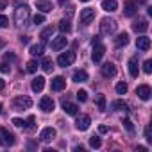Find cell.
<instances>
[{
	"instance_id": "44dd1931",
	"label": "cell",
	"mask_w": 152,
	"mask_h": 152,
	"mask_svg": "<svg viewBox=\"0 0 152 152\" xmlns=\"http://www.w3.org/2000/svg\"><path fill=\"white\" fill-rule=\"evenodd\" d=\"M136 47H138L140 50H148V48H150V38H147V36L136 38Z\"/></svg>"
},
{
	"instance_id": "603a6c76",
	"label": "cell",
	"mask_w": 152,
	"mask_h": 152,
	"mask_svg": "<svg viewBox=\"0 0 152 152\" xmlns=\"http://www.w3.org/2000/svg\"><path fill=\"white\" fill-rule=\"evenodd\" d=\"M72 79H73V83H86L88 81V73L84 70H77V72H73Z\"/></svg>"
},
{
	"instance_id": "cb8c5ba5",
	"label": "cell",
	"mask_w": 152,
	"mask_h": 152,
	"mask_svg": "<svg viewBox=\"0 0 152 152\" xmlns=\"http://www.w3.org/2000/svg\"><path fill=\"white\" fill-rule=\"evenodd\" d=\"M36 7H38L41 13H50V11H52V4L47 2V0H38V2H36Z\"/></svg>"
},
{
	"instance_id": "60d3db41",
	"label": "cell",
	"mask_w": 152,
	"mask_h": 152,
	"mask_svg": "<svg viewBox=\"0 0 152 152\" xmlns=\"http://www.w3.org/2000/svg\"><path fill=\"white\" fill-rule=\"evenodd\" d=\"M13 124H15V127H20V129H23V125H25V122L22 118H13Z\"/></svg>"
},
{
	"instance_id": "52a82bcc",
	"label": "cell",
	"mask_w": 152,
	"mask_h": 152,
	"mask_svg": "<svg viewBox=\"0 0 152 152\" xmlns=\"http://www.w3.org/2000/svg\"><path fill=\"white\" fill-rule=\"evenodd\" d=\"M138 13V6H136V2H134V0H125V2H124V15L125 16H134Z\"/></svg>"
},
{
	"instance_id": "2e32d148",
	"label": "cell",
	"mask_w": 152,
	"mask_h": 152,
	"mask_svg": "<svg viewBox=\"0 0 152 152\" xmlns=\"http://www.w3.org/2000/svg\"><path fill=\"white\" fill-rule=\"evenodd\" d=\"M138 73H140V66H138V57L132 56L129 59V75L131 77H138Z\"/></svg>"
},
{
	"instance_id": "5b68a950",
	"label": "cell",
	"mask_w": 152,
	"mask_h": 152,
	"mask_svg": "<svg viewBox=\"0 0 152 152\" xmlns=\"http://www.w3.org/2000/svg\"><path fill=\"white\" fill-rule=\"evenodd\" d=\"M93 20H95V9H91V7L81 9V23L83 25H90Z\"/></svg>"
},
{
	"instance_id": "484cf974",
	"label": "cell",
	"mask_w": 152,
	"mask_h": 152,
	"mask_svg": "<svg viewBox=\"0 0 152 152\" xmlns=\"http://www.w3.org/2000/svg\"><path fill=\"white\" fill-rule=\"evenodd\" d=\"M111 106H113L115 111H124V113L129 111V106H127V102H124V100H115Z\"/></svg>"
},
{
	"instance_id": "f35d334b",
	"label": "cell",
	"mask_w": 152,
	"mask_h": 152,
	"mask_svg": "<svg viewBox=\"0 0 152 152\" xmlns=\"http://www.w3.org/2000/svg\"><path fill=\"white\" fill-rule=\"evenodd\" d=\"M34 23H36V25H41V23H45V16H43L41 13H38V15L34 16Z\"/></svg>"
},
{
	"instance_id": "6da1fadb",
	"label": "cell",
	"mask_w": 152,
	"mask_h": 152,
	"mask_svg": "<svg viewBox=\"0 0 152 152\" xmlns=\"http://www.w3.org/2000/svg\"><path fill=\"white\" fill-rule=\"evenodd\" d=\"M29 18H31V9H29V6H18L16 11H15V23H16L18 27H23V25H27Z\"/></svg>"
},
{
	"instance_id": "8992f818",
	"label": "cell",
	"mask_w": 152,
	"mask_h": 152,
	"mask_svg": "<svg viewBox=\"0 0 152 152\" xmlns=\"http://www.w3.org/2000/svg\"><path fill=\"white\" fill-rule=\"evenodd\" d=\"M56 134H57V132H56L54 127H45V129L39 132V140H41L43 143H50V141L56 138Z\"/></svg>"
},
{
	"instance_id": "ee69618b",
	"label": "cell",
	"mask_w": 152,
	"mask_h": 152,
	"mask_svg": "<svg viewBox=\"0 0 152 152\" xmlns=\"http://www.w3.org/2000/svg\"><path fill=\"white\" fill-rule=\"evenodd\" d=\"M20 41H22L23 45H27V43H29V36H22V38H20Z\"/></svg>"
},
{
	"instance_id": "681fc988",
	"label": "cell",
	"mask_w": 152,
	"mask_h": 152,
	"mask_svg": "<svg viewBox=\"0 0 152 152\" xmlns=\"http://www.w3.org/2000/svg\"><path fill=\"white\" fill-rule=\"evenodd\" d=\"M4 47H6V41H4V39H0V48H4Z\"/></svg>"
},
{
	"instance_id": "836d02e7",
	"label": "cell",
	"mask_w": 152,
	"mask_h": 152,
	"mask_svg": "<svg viewBox=\"0 0 152 152\" xmlns=\"http://www.w3.org/2000/svg\"><path fill=\"white\" fill-rule=\"evenodd\" d=\"M77 100L79 102H86L88 100V91L86 90H79L77 91Z\"/></svg>"
},
{
	"instance_id": "d6a6232c",
	"label": "cell",
	"mask_w": 152,
	"mask_h": 152,
	"mask_svg": "<svg viewBox=\"0 0 152 152\" xmlns=\"http://www.w3.org/2000/svg\"><path fill=\"white\" fill-rule=\"evenodd\" d=\"M34 122H36V118H34V116H29L27 122H25V125H23V129H27V131H34Z\"/></svg>"
},
{
	"instance_id": "e575fe53",
	"label": "cell",
	"mask_w": 152,
	"mask_h": 152,
	"mask_svg": "<svg viewBox=\"0 0 152 152\" xmlns=\"http://www.w3.org/2000/svg\"><path fill=\"white\" fill-rule=\"evenodd\" d=\"M90 145H91L93 148H99V147L102 145V141H100L99 136H91V138H90Z\"/></svg>"
},
{
	"instance_id": "74e56055",
	"label": "cell",
	"mask_w": 152,
	"mask_h": 152,
	"mask_svg": "<svg viewBox=\"0 0 152 152\" xmlns=\"http://www.w3.org/2000/svg\"><path fill=\"white\" fill-rule=\"evenodd\" d=\"M7 25H9V20H7V16L0 15V29H6Z\"/></svg>"
},
{
	"instance_id": "9c48e42d",
	"label": "cell",
	"mask_w": 152,
	"mask_h": 152,
	"mask_svg": "<svg viewBox=\"0 0 152 152\" xmlns=\"http://www.w3.org/2000/svg\"><path fill=\"white\" fill-rule=\"evenodd\" d=\"M136 95H138L141 100H148L150 95H152V90H150L148 84H140V86L136 88Z\"/></svg>"
},
{
	"instance_id": "f1b7e54d",
	"label": "cell",
	"mask_w": 152,
	"mask_h": 152,
	"mask_svg": "<svg viewBox=\"0 0 152 152\" xmlns=\"http://www.w3.org/2000/svg\"><path fill=\"white\" fill-rule=\"evenodd\" d=\"M54 34V29L52 27H47V29H43L41 31V39L43 41H47V39H50V36Z\"/></svg>"
},
{
	"instance_id": "7dc6e473",
	"label": "cell",
	"mask_w": 152,
	"mask_h": 152,
	"mask_svg": "<svg viewBox=\"0 0 152 152\" xmlns=\"http://www.w3.org/2000/svg\"><path fill=\"white\" fill-rule=\"evenodd\" d=\"M73 150H75V152H83V150H84V147H75Z\"/></svg>"
},
{
	"instance_id": "83f0119b",
	"label": "cell",
	"mask_w": 152,
	"mask_h": 152,
	"mask_svg": "<svg viewBox=\"0 0 152 152\" xmlns=\"http://www.w3.org/2000/svg\"><path fill=\"white\" fill-rule=\"evenodd\" d=\"M41 68H43L45 72H52V68H54L52 59H50V57H43V61H41Z\"/></svg>"
},
{
	"instance_id": "7bdbcfd3",
	"label": "cell",
	"mask_w": 152,
	"mask_h": 152,
	"mask_svg": "<svg viewBox=\"0 0 152 152\" xmlns=\"http://www.w3.org/2000/svg\"><path fill=\"white\" fill-rule=\"evenodd\" d=\"M0 73H9V66L6 63H0Z\"/></svg>"
},
{
	"instance_id": "8d00e7d4",
	"label": "cell",
	"mask_w": 152,
	"mask_h": 152,
	"mask_svg": "<svg viewBox=\"0 0 152 152\" xmlns=\"http://www.w3.org/2000/svg\"><path fill=\"white\" fill-rule=\"evenodd\" d=\"M143 72H145V73H150V72H152V61H150V59H147V61L143 63Z\"/></svg>"
},
{
	"instance_id": "4316f807",
	"label": "cell",
	"mask_w": 152,
	"mask_h": 152,
	"mask_svg": "<svg viewBox=\"0 0 152 152\" xmlns=\"http://www.w3.org/2000/svg\"><path fill=\"white\" fill-rule=\"evenodd\" d=\"M59 31H61L63 34H68V32L72 31V25H70V22H68V20H61V22H59Z\"/></svg>"
},
{
	"instance_id": "30bf717a",
	"label": "cell",
	"mask_w": 152,
	"mask_h": 152,
	"mask_svg": "<svg viewBox=\"0 0 152 152\" xmlns=\"http://www.w3.org/2000/svg\"><path fill=\"white\" fill-rule=\"evenodd\" d=\"M54 107H56V104H54V100H52L50 97H43V99L39 100V109H41L43 113H52Z\"/></svg>"
},
{
	"instance_id": "4fadbf2b",
	"label": "cell",
	"mask_w": 152,
	"mask_h": 152,
	"mask_svg": "<svg viewBox=\"0 0 152 152\" xmlns=\"http://www.w3.org/2000/svg\"><path fill=\"white\" fill-rule=\"evenodd\" d=\"M100 72H102L104 77H115V75H116V66L113 63H104L100 66Z\"/></svg>"
},
{
	"instance_id": "f6af8a7d",
	"label": "cell",
	"mask_w": 152,
	"mask_h": 152,
	"mask_svg": "<svg viewBox=\"0 0 152 152\" xmlns=\"http://www.w3.org/2000/svg\"><path fill=\"white\" fill-rule=\"evenodd\" d=\"M99 132H100V134L107 132V127H106V125H100V127H99Z\"/></svg>"
},
{
	"instance_id": "1f68e13d",
	"label": "cell",
	"mask_w": 152,
	"mask_h": 152,
	"mask_svg": "<svg viewBox=\"0 0 152 152\" xmlns=\"http://www.w3.org/2000/svg\"><path fill=\"white\" fill-rule=\"evenodd\" d=\"M115 90H116L118 95H125V93H127V84H125V83H118Z\"/></svg>"
},
{
	"instance_id": "ffe728a7",
	"label": "cell",
	"mask_w": 152,
	"mask_h": 152,
	"mask_svg": "<svg viewBox=\"0 0 152 152\" xmlns=\"http://www.w3.org/2000/svg\"><path fill=\"white\" fill-rule=\"evenodd\" d=\"M129 43V34L127 32H122V34H118L116 38H115V47L116 48H122V47H125Z\"/></svg>"
},
{
	"instance_id": "d6986e66",
	"label": "cell",
	"mask_w": 152,
	"mask_h": 152,
	"mask_svg": "<svg viewBox=\"0 0 152 152\" xmlns=\"http://www.w3.org/2000/svg\"><path fill=\"white\" fill-rule=\"evenodd\" d=\"M31 88H32V91H34V93L43 91V88H45V77H34V79H32Z\"/></svg>"
},
{
	"instance_id": "9a60e30c",
	"label": "cell",
	"mask_w": 152,
	"mask_h": 152,
	"mask_svg": "<svg viewBox=\"0 0 152 152\" xmlns=\"http://www.w3.org/2000/svg\"><path fill=\"white\" fill-rule=\"evenodd\" d=\"M0 136H2V143L4 145H15V136H13V132H9L6 127H2L0 129Z\"/></svg>"
},
{
	"instance_id": "f5cc1de1",
	"label": "cell",
	"mask_w": 152,
	"mask_h": 152,
	"mask_svg": "<svg viewBox=\"0 0 152 152\" xmlns=\"http://www.w3.org/2000/svg\"><path fill=\"white\" fill-rule=\"evenodd\" d=\"M0 113H2V104H0Z\"/></svg>"
},
{
	"instance_id": "8fae6325",
	"label": "cell",
	"mask_w": 152,
	"mask_h": 152,
	"mask_svg": "<svg viewBox=\"0 0 152 152\" xmlns=\"http://www.w3.org/2000/svg\"><path fill=\"white\" fill-rule=\"evenodd\" d=\"M90 124H91L90 115H81L77 120H75V127H77L79 131H86V129L90 127Z\"/></svg>"
},
{
	"instance_id": "ac0fdd59",
	"label": "cell",
	"mask_w": 152,
	"mask_h": 152,
	"mask_svg": "<svg viewBox=\"0 0 152 152\" xmlns=\"http://www.w3.org/2000/svg\"><path fill=\"white\" fill-rule=\"evenodd\" d=\"M66 43H68V39H66L64 36H59V38H54V39H52L50 47H52V50H63V48L66 47Z\"/></svg>"
},
{
	"instance_id": "b9f144b4",
	"label": "cell",
	"mask_w": 152,
	"mask_h": 152,
	"mask_svg": "<svg viewBox=\"0 0 152 152\" xmlns=\"http://www.w3.org/2000/svg\"><path fill=\"white\" fill-rule=\"evenodd\" d=\"M4 59H6V61H16V56H15L13 52H7V54L4 56Z\"/></svg>"
},
{
	"instance_id": "5bb4252c",
	"label": "cell",
	"mask_w": 152,
	"mask_h": 152,
	"mask_svg": "<svg viewBox=\"0 0 152 152\" xmlns=\"http://www.w3.org/2000/svg\"><path fill=\"white\" fill-rule=\"evenodd\" d=\"M61 107H63V111H64L66 115H70V116H75V115H77V109H79L73 102H68V100H63V102H61Z\"/></svg>"
},
{
	"instance_id": "277c9868",
	"label": "cell",
	"mask_w": 152,
	"mask_h": 152,
	"mask_svg": "<svg viewBox=\"0 0 152 152\" xmlns=\"http://www.w3.org/2000/svg\"><path fill=\"white\" fill-rule=\"evenodd\" d=\"M73 61H75V52H63V54L57 57V64L63 66V68L73 64Z\"/></svg>"
},
{
	"instance_id": "7402d4cb",
	"label": "cell",
	"mask_w": 152,
	"mask_h": 152,
	"mask_svg": "<svg viewBox=\"0 0 152 152\" xmlns=\"http://www.w3.org/2000/svg\"><path fill=\"white\" fill-rule=\"evenodd\" d=\"M102 9L107 11V13H113L118 9V2L116 0H102Z\"/></svg>"
},
{
	"instance_id": "7c38bea8",
	"label": "cell",
	"mask_w": 152,
	"mask_h": 152,
	"mask_svg": "<svg viewBox=\"0 0 152 152\" xmlns=\"http://www.w3.org/2000/svg\"><path fill=\"white\" fill-rule=\"evenodd\" d=\"M50 88H52L54 91H63V90L66 88V79H64V77H61V75H57V77H54V79H52Z\"/></svg>"
},
{
	"instance_id": "7a4b0ae2",
	"label": "cell",
	"mask_w": 152,
	"mask_h": 152,
	"mask_svg": "<svg viewBox=\"0 0 152 152\" xmlns=\"http://www.w3.org/2000/svg\"><path fill=\"white\" fill-rule=\"evenodd\" d=\"M116 29H118L116 20H113V18H102L100 20V32L102 34H113Z\"/></svg>"
},
{
	"instance_id": "816d5d0a",
	"label": "cell",
	"mask_w": 152,
	"mask_h": 152,
	"mask_svg": "<svg viewBox=\"0 0 152 152\" xmlns=\"http://www.w3.org/2000/svg\"><path fill=\"white\" fill-rule=\"evenodd\" d=\"M81 2H90V0H81Z\"/></svg>"
},
{
	"instance_id": "f907efd6",
	"label": "cell",
	"mask_w": 152,
	"mask_h": 152,
	"mask_svg": "<svg viewBox=\"0 0 152 152\" xmlns=\"http://www.w3.org/2000/svg\"><path fill=\"white\" fill-rule=\"evenodd\" d=\"M57 2H59V4H61V6H64V4H66V2H68V0H57Z\"/></svg>"
},
{
	"instance_id": "ab89813d",
	"label": "cell",
	"mask_w": 152,
	"mask_h": 152,
	"mask_svg": "<svg viewBox=\"0 0 152 152\" xmlns=\"http://www.w3.org/2000/svg\"><path fill=\"white\" fill-rule=\"evenodd\" d=\"M145 140L147 141H152V129H150V125L145 127Z\"/></svg>"
},
{
	"instance_id": "d590c367",
	"label": "cell",
	"mask_w": 152,
	"mask_h": 152,
	"mask_svg": "<svg viewBox=\"0 0 152 152\" xmlns=\"http://www.w3.org/2000/svg\"><path fill=\"white\" fill-rule=\"evenodd\" d=\"M124 125H125V129L129 131V132H134V125H132V122L129 120V118H124V122H122Z\"/></svg>"
},
{
	"instance_id": "3957f363",
	"label": "cell",
	"mask_w": 152,
	"mask_h": 152,
	"mask_svg": "<svg viewBox=\"0 0 152 152\" xmlns=\"http://www.w3.org/2000/svg\"><path fill=\"white\" fill-rule=\"evenodd\" d=\"M31 106H32V100H31L29 97H25V95L16 97V99L13 100V109H15V111H23V109H29Z\"/></svg>"
},
{
	"instance_id": "e0dca14e",
	"label": "cell",
	"mask_w": 152,
	"mask_h": 152,
	"mask_svg": "<svg viewBox=\"0 0 152 152\" xmlns=\"http://www.w3.org/2000/svg\"><path fill=\"white\" fill-rule=\"evenodd\" d=\"M147 29H148V23H147V20H143V18H140L138 22H134V23H132V31H134V32H138V34L147 32Z\"/></svg>"
},
{
	"instance_id": "bcb514c9",
	"label": "cell",
	"mask_w": 152,
	"mask_h": 152,
	"mask_svg": "<svg viewBox=\"0 0 152 152\" xmlns=\"http://www.w3.org/2000/svg\"><path fill=\"white\" fill-rule=\"evenodd\" d=\"M6 6H7L6 0H0V9H6Z\"/></svg>"
},
{
	"instance_id": "d4e9b609",
	"label": "cell",
	"mask_w": 152,
	"mask_h": 152,
	"mask_svg": "<svg viewBox=\"0 0 152 152\" xmlns=\"http://www.w3.org/2000/svg\"><path fill=\"white\" fill-rule=\"evenodd\" d=\"M43 50H45V45H43V41H41V43H36V45H32V47L29 48L31 56H43Z\"/></svg>"
},
{
	"instance_id": "ba28073f",
	"label": "cell",
	"mask_w": 152,
	"mask_h": 152,
	"mask_svg": "<svg viewBox=\"0 0 152 152\" xmlns=\"http://www.w3.org/2000/svg\"><path fill=\"white\" fill-rule=\"evenodd\" d=\"M104 54H106V47L100 45V43H95V45H93V52H91V59H93L95 63H99V61L104 57Z\"/></svg>"
},
{
	"instance_id": "4dcf8cb0",
	"label": "cell",
	"mask_w": 152,
	"mask_h": 152,
	"mask_svg": "<svg viewBox=\"0 0 152 152\" xmlns=\"http://www.w3.org/2000/svg\"><path fill=\"white\" fill-rule=\"evenodd\" d=\"M38 66H39L38 61H29L27 63V72L29 73H34V72H38Z\"/></svg>"
},
{
	"instance_id": "c3c4849f",
	"label": "cell",
	"mask_w": 152,
	"mask_h": 152,
	"mask_svg": "<svg viewBox=\"0 0 152 152\" xmlns=\"http://www.w3.org/2000/svg\"><path fill=\"white\" fill-rule=\"evenodd\" d=\"M4 86H6V83H4V79H0V90H4Z\"/></svg>"
},
{
	"instance_id": "f546056e",
	"label": "cell",
	"mask_w": 152,
	"mask_h": 152,
	"mask_svg": "<svg viewBox=\"0 0 152 152\" xmlns=\"http://www.w3.org/2000/svg\"><path fill=\"white\" fill-rule=\"evenodd\" d=\"M97 106L100 111H106V97L104 95H97Z\"/></svg>"
}]
</instances>
